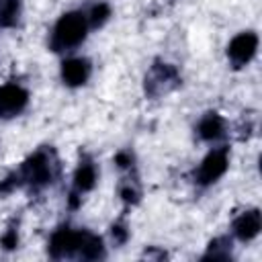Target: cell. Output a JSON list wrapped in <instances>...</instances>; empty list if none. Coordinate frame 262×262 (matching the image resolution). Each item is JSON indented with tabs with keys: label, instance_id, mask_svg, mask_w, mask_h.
<instances>
[{
	"label": "cell",
	"instance_id": "obj_1",
	"mask_svg": "<svg viewBox=\"0 0 262 262\" xmlns=\"http://www.w3.org/2000/svg\"><path fill=\"white\" fill-rule=\"evenodd\" d=\"M57 172V160L51 149H37L31 154L20 168L14 172L18 186H29L31 190H41L49 186Z\"/></svg>",
	"mask_w": 262,
	"mask_h": 262
},
{
	"label": "cell",
	"instance_id": "obj_2",
	"mask_svg": "<svg viewBox=\"0 0 262 262\" xmlns=\"http://www.w3.org/2000/svg\"><path fill=\"white\" fill-rule=\"evenodd\" d=\"M88 20L86 14L80 10H70L66 14L59 16V20L55 23L53 31H51V39H49V47L51 51H70L74 47H78L88 33Z\"/></svg>",
	"mask_w": 262,
	"mask_h": 262
},
{
	"label": "cell",
	"instance_id": "obj_3",
	"mask_svg": "<svg viewBox=\"0 0 262 262\" xmlns=\"http://www.w3.org/2000/svg\"><path fill=\"white\" fill-rule=\"evenodd\" d=\"M176 86H180V72L176 70V66L166 63V61H154L149 66L145 80H143V90L149 98L168 94Z\"/></svg>",
	"mask_w": 262,
	"mask_h": 262
},
{
	"label": "cell",
	"instance_id": "obj_4",
	"mask_svg": "<svg viewBox=\"0 0 262 262\" xmlns=\"http://www.w3.org/2000/svg\"><path fill=\"white\" fill-rule=\"evenodd\" d=\"M227 166H229V149L215 147L203 158V162L194 170V182L199 186H209L227 172Z\"/></svg>",
	"mask_w": 262,
	"mask_h": 262
},
{
	"label": "cell",
	"instance_id": "obj_5",
	"mask_svg": "<svg viewBox=\"0 0 262 262\" xmlns=\"http://www.w3.org/2000/svg\"><path fill=\"white\" fill-rule=\"evenodd\" d=\"M82 239V229H72V227H59L51 233L49 237V246H47V254L53 260H61V258H76L78 254V246Z\"/></svg>",
	"mask_w": 262,
	"mask_h": 262
},
{
	"label": "cell",
	"instance_id": "obj_6",
	"mask_svg": "<svg viewBox=\"0 0 262 262\" xmlns=\"http://www.w3.org/2000/svg\"><path fill=\"white\" fill-rule=\"evenodd\" d=\"M256 51H258V35L254 31H242L229 41L227 59L231 61L233 68H244L254 59Z\"/></svg>",
	"mask_w": 262,
	"mask_h": 262
},
{
	"label": "cell",
	"instance_id": "obj_7",
	"mask_svg": "<svg viewBox=\"0 0 262 262\" xmlns=\"http://www.w3.org/2000/svg\"><path fill=\"white\" fill-rule=\"evenodd\" d=\"M29 104V92L20 84L0 86V119H12L20 115Z\"/></svg>",
	"mask_w": 262,
	"mask_h": 262
},
{
	"label": "cell",
	"instance_id": "obj_8",
	"mask_svg": "<svg viewBox=\"0 0 262 262\" xmlns=\"http://www.w3.org/2000/svg\"><path fill=\"white\" fill-rule=\"evenodd\" d=\"M96 178H98V174H96V166L92 164V160H88V158L80 160V164L74 172V184H72V192H70V207H74V209L78 207L82 194H86L94 188Z\"/></svg>",
	"mask_w": 262,
	"mask_h": 262
},
{
	"label": "cell",
	"instance_id": "obj_9",
	"mask_svg": "<svg viewBox=\"0 0 262 262\" xmlns=\"http://www.w3.org/2000/svg\"><path fill=\"white\" fill-rule=\"evenodd\" d=\"M262 227V215L258 209H246L242 211L233 223H231V233L239 239V242H252Z\"/></svg>",
	"mask_w": 262,
	"mask_h": 262
},
{
	"label": "cell",
	"instance_id": "obj_10",
	"mask_svg": "<svg viewBox=\"0 0 262 262\" xmlns=\"http://www.w3.org/2000/svg\"><path fill=\"white\" fill-rule=\"evenodd\" d=\"M90 72H92V66L86 57H70L61 63V80L70 88L86 84L90 78Z\"/></svg>",
	"mask_w": 262,
	"mask_h": 262
},
{
	"label": "cell",
	"instance_id": "obj_11",
	"mask_svg": "<svg viewBox=\"0 0 262 262\" xmlns=\"http://www.w3.org/2000/svg\"><path fill=\"white\" fill-rule=\"evenodd\" d=\"M196 135L203 141H217L225 135V121L219 113H205L196 125Z\"/></svg>",
	"mask_w": 262,
	"mask_h": 262
},
{
	"label": "cell",
	"instance_id": "obj_12",
	"mask_svg": "<svg viewBox=\"0 0 262 262\" xmlns=\"http://www.w3.org/2000/svg\"><path fill=\"white\" fill-rule=\"evenodd\" d=\"M104 256H106V250H104L102 237H98L96 233H92L88 229H82V239H80L76 258H80V260H100Z\"/></svg>",
	"mask_w": 262,
	"mask_h": 262
},
{
	"label": "cell",
	"instance_id": "obj_13",
	"mask_svg": "<svg viewBox=\"0 0 262 262\" xmlns=\"http://www.w3.org/2000/svg\"><path fill=\"white\" fill-rule=\"evenodd\" d=\"M231 258V237L227 235H219L215 237L207 252L203 254V260H229Z\"/></svg>",
	"mask_w": 262,
	"mask_h": 262
},
{
	"label": "cell",
	"instance_id": "obj_14",
	"mask_svg": "<svg viewBox=\"0 0 262 262\" xmlns=\"http://www.w3.org/2000/svg\"><path fill=\"white\" fill-rule=\"evenodd\" d=\"M20 18V0H0V27L10 29Z\"/></svg>",
	"mask_w": 262,
	"mask_h": 262
},
{
	"label": "cell",
	"instance_id": "obj_15",
	"mask_svg": "<svg viewBox=\"0 0 262 262\" xmlns=\"http://www.w3.org/2000/svg\"><path fill=\"white\" fill-rule=\"evenodd\" d=\"M86 14V20H88V27L90 29H98V27H102L106 20H108V16H111V6L106 4V2H94L90 8H88V12H84Z\"/></svg>",
	"mask_w": 262,
	"mask_h": 262
},
{
	"label": "cell",
	"instance_id": "obj_16",
	"mask_svg": "<svg viewBox=\"0 0 262 262\" xmlns=\"http://www.w3.org/2000/svg\"><path fill=\"white\" fill-rule=\"evenodd\" d=\"M119 194H121V199H123L127 205H135V203L139 201V196H141V190H139V186H135L133 180H125V182L119 186Z\"/></svg>",
	"mask_w": 262,
	"mask_h": 262
},
{
	"label": "cell",
	"instance_id": "obj_17",
	"mask_svg": "<svg viewBox=\"0 0 262 262\" xmlns=\"http://www.w3.org/2000/svg\"><path fill=\"white\" fill-rule=\"evenodd\" d=\"M0 246H2L4 250H14V248L18 246V233H16L14 225H10V227L2 233V237H0Z\"/></svg>",
	"mask_w": 262,
	"mask_h": 262
},
{
	"label": "cell",
	"instance_id": "obj_18",
	"mask_svg": "<svg viewBox=\"0 0 262 262\" xmlns=\"http://www.w3.org/2000/svg\"><path fill=\"white\" fill-rule=\"evenodd\" d=\"M111 235H113V242L115 244H125L127 242V237H129V229H127V225L125 223H115L113 227H111Z\"/></svg>",
	"mask_w": 262,
	"mask_h": 262
},
{
	"label": "cell",
	"instance_id": "obj_19",
	"mask_svg": "<svg viewBox=\"0 0 262 262\" xmlns=\"http://www.w3.org/2000/svg\"><path fill=\"white\" fill-rule=\"evenodd\" d=\"M115 164H117V168L127 170V168L133 166V156H131L129 151H119V154L115 156Z\"/></svg>",
	"mask_w": 262,
	"mask_h": 262
}]
</instances>
